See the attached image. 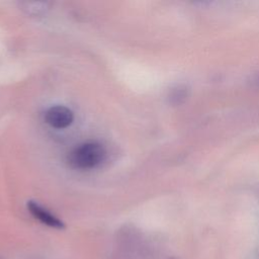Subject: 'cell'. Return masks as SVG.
<instances>
[{"instance_id":"obj_1","label":"cell","mask_w":259,"mask_h":259,"mask_svg":"<svg viewBox=\"0 0 259 259\" xmlns=\"http://www.w3.org/2000/svg\"><path fill=\"white\" fill-rule=\"evenodd\" d=\"M106 152L104 147L97 142H87L74 148L68 155V164L79 170H89L100 165Z\"/></svg>"},{"instance_id":"obj_2","label":"cell","mask_w":259,"mask_h":259,"mask_svg":"<svg viewBox=\"0 0 259 259\" xmlns=\"http://www.w3.org/2000/svg\"><path fill=\"white\" fill-rule=\"evenodd\" d=\"M45 119L52 127L65 128L73 122L74 114L73 111L66 106L56 105L47 110Z\"/></svg>"},{"instance_id":"obj_3","label":"cell","mask_w":259,"mask_h":259,"mask_svg":"<svg viewBox=\"0 0 259 259\" xmlns=\"http://www.w3.org/2000/svg\"><path fill=\"white\" fill-rule=\"evenodd\" d=\"M27 209L33 218H35L44 225H47L55 229H64L65 227L64 223L59 218H57L55 214H53L51 211H49L47 208H45L36 201H27Z\"/></svg>"},{"instance_id":"obj_4","label":"cell","mask_w":259,"mask_h":259,"mask_svg":"<svg viewBox=\"0 0 259 259\" xmlns=\"http://www.w3.org/2000/svg\"><path fill=\"white\" fill-rule=\"evenodd\" d=\"M23 8L26 10L27 13L38 15L44 13L47 10V3L42 2H25L23 3Z\"/></svg>"}]
</instances>
